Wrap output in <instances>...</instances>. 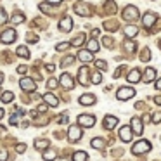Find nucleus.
I'll use <instances>...</instances> for the list:
<instances>
[{
    "label": "nucleus",
    "instance_id": "nucleus-17",
    "mask_svg": "<svg viewBox=\"0 0 161 161\" xmlns=\"http://www.w3.org/2000/svg\"><path fill=\"white\" fill-rule=\"evenodd\" d=\"M76 57L81 63H90V61H94V52H90V50H80Z\"/></svg>",
    "mask_w": 161,
    "mask_h": 161
},
{
    "label": "nucleus",
    "instance_id": "nucleus-23",
    "mask_svg": "<svg viewBox=\"0 0 161 161\" xmlns=\"http://www.w3.org/2000/svg\"><path fill=\"white\" fill-rule=\"evenodd\" d=\"M83 42H85V33H80L78 36H75V38L71 40V45H73V47H80V45H83Z\"/></svg>",
    "mask_w": 161,
    "mask_h": 161
},
{
    "label": "nucleus",
    "instance_id": "nucleus-30",
    "mask_svg": "<svg viewBox=\"0 0 161 161\" xmlns=\"http://www.w3.org/2000/svg\"><path fill=\"white\" fill-rule=\"evenodd\" d=\"M102 81V75L99 73V71H95L94 75H92V83H95V85H99Z\"/></svg>",
    "mask_w": 161,
    "mask_h": 161
},
{
    "label": "nucleus",
    "instance_id": "nucleus-7",
    "mask_svg": "<svg viewBox=\"0 0 161 161\" xmlns=\"http://www.w3.org/2000/svg\"><path fill=\"white\" fill-rule=\"evenodd\" d=\"M19 87H21L23 92H35L36 85H35V80H33V78L25 76V78H21V81H19Z\"/></svg>",
    "mask_w": 161,
    "mask_h": 161
},
{
    "label": "nucleus",
    "instance_id": "nucleus-42",
    "mask_svg": "<svg viewBox=\"0 0 161 161\" xmlns=\"http://www.w3.org/2000/svg\"><path fill=\"white\" fill-rule=\"evenodd\" d=\"M153 121H154V123H159V121H161V113H156V114H154Z\"/></svg>",
    "mask_w": 161,
    "mask_h": 161
},
{
    "label": "nucleus",
    "instance_id": "nucleus-18",
    "mask_svg": "<svg viewBox=\"0 0 161 161\" xmlns=\"http://www.w3.org/2000/svg\"><path fill=\"white\" fill-rule=\"evenodd\" d=\"M78 102H80L81 106H92V104H95V95H92V94H83L80 99H78Z\"/></svg>",
    "mask_w": 161,
    "mask_h": 161
},
{
    "label": "nucleus",
    "instance_id": "nucleus-35",
    "mask_svg": "<svg viewBox=\"0 0 161 161\" xmlns=\"http://www.w3.org/2000/svg\"><path fill=\"white\" fill-rule=\"evenodd\" d=\"M142 61H149L151 59V50L149 49H144L142 50V57H140Z\"/></svg>",
    "mask_w": 161,
    "mask_h": 161
},
{
    "label": "nucleus",
    "instance_id": "nucleus-15",
    "mask_svg": "<svg viewBox=\"0 0 161 161\" xmlns=\"http://www.w3.org/2000/svg\"><path fill=\"white\" fill-rule=\"evenodd\" d=\"M142 80V75H140V69H132L128 75H126V81L128 83H137V81Z\"/></svg>",
    "mask_w": 161,
    "mask_h": 161
},
{
    "label": "nucleus",
    "instance_id": "nucleus-13",
    "mask_svg": "<svg viewBox=\"0 0 161 161\" xmlns=\"http://www.w3.org/2000/svg\"><path fill=\"white\" fill-rule=\"evenodd\" d=\"M102 125H104V128H108V130H113L114 126H118V118L116 116H106L104 119H102Z\"/></svg>",
    "mask_w": 161,
    "mask_h": 161
},
{
    "label": "nucleus",
    "instance_id": "nucleus-25",
    "mask_svg": "<svg viewBox=\"0 0 161 161\" xmlns=\"http://www.w3.org/2000/svg\"><path fill=\"white\" fill-rule=\"evenodd\" d=\"M14 101V92H4V94H2V102H4V104H9V102H12Z\"/></svg>",
    "mask_w": 161,
    "mask_h": 161
},
{
    "label": "nucleus",
    "instance_id": "nucleus-16",
    "mask_svg": "<svg viewBox=\"0 0 161 161\" xmlns=\"http://www.w3.org/2000/svg\"><path fill=\"white\" fill-rule=\"evenodd\" d=\"M43 101H45V104H49L50 108H57V106H59V101H57V97L54 94H50V92H47L45 95H43Z\"/></svg>",
    "mask_w": 161,
    "mask_h": 161
},
{
    "label": "nucleus",
    "instance_id": "nucleus-31",
    "mask_svg": "<svg viewBox=\"0 0 161 161\" xmlns=\"http://www.w3.org/2000/svg\"><path fill=\"white\" fill-rule=\"evenodd\" d=\"M88 50H90V52H97V50H99V43L95 42V40H90V42H88Z\"/></svg>",
    "mask_w": 161,
    "mask_h": 161
},
{
    "label": "nucleus",
    "instance_id": "nucleus-12",
    "mask_svg": "<svg viewBox=\"0 0 161 161\" xmlns=\"http://www.w3.org/2000/svg\"><path fill=\"white\" fill-rule=\"evenodd\" d=\"M156 19H158V16L154 14V12H146L144 18H142V25L146 26V28H151V26L156 23Z\"/></svg>",
    "mask_w": 161,
    "mask_h": 161
},
{
    "label": "nucleus",
    "instance_id": "nucleus-44",
    "mask_svg": "<svg viewBox=\"0 0 161 161\" xmlns=\"http://www.w3.org/2000/svg\"><path fill=\"white\" fill-rule=\"evenodd\" d=\"M59 123H61V125H63V123H68V116H66V114L61 116V118H59Z\"/></svg>",
    "mask_w": 161,
    "mask_h": 161
},
{
    "label": "nucleus",
    "instance_id": "nucleus-10",
    "mask_svg": "<svg viewBox=\"0 0 161 161\" xmlns=\"http://www.w3.org/2000/svg\"><path fill=\"white\" fill-rule=\"evenodd\" d=\"M59 30L61 31H66V33L71 31V30H73V19H71L69 16H64L59 21Z\"/></svg>",
    "mask_w": 161,
    "mask_h": 161
},
{
    "label": "nucleus",
    "instance_id": "nucleus-5",
    "mask_svg": "<svg viewBox=\"0 0 161 161\" xmlns=\"http://www.w3.org/2000/svg\"><path fill=\"white\" fill-rule=\"evenodd\" d=\"M81 139V128H80V125H71L69 126V130H68V140L69 142H78V140Z\"/></svg>",
    "mask_w": 161,
    "mask_h": 161
},
{
    "label": "nucleus",
    "instance_id": "nucleus-39",
    "mask_svg": "<svg viewBox=\"0 0 161 161\" xmlns=\"http://www.w3.org/2000/svg\"><path fill=\"white\" fill-rule=\"evenodd\" d=\"M7 21V16H5V11H2L0 9V23H5Z\"/></svg>",
    "mask_w": 161,
    "mask_h": 161
},
{
    "label": "nucleus",
    "instance_id": "nucleus-19",
    "mask_svg": "<svg viewBox=\"0 0 161 161\" xmlns=\"http://www.w3.org/2000/svg\"><path fill=\"white\" fill-rule=\"evenodd\" d=\"M154 78H156V69L154 68H147L146 71H144V75H142V80L146 81V83H149V81H153Z\"/></svg>",
    "mask_w": 161,
    "mask_h": 161
},
{
    "label": "nucleus",
    "instance_id": "nucleus-6",
    "mask_svg": "<svg viewBox=\"0 0 161 161\" xmlns=\"http://www.w3.org/2000/svg\"><path fill=\"white\" fill-rule=\"evenodd\" d=\"M88 75H90V69H88L87 66H81L80 69H78V83H80L81 87H88V83H90Z\"/></svg>",
    "mask_w": 161,
    "mask_h": 161
},
{
    "label": "nucleus",
    "instance_id": "nucleus-38",
    "mask_svg": "<svg viewBox=\"0 0 161 161\" xmlns=\"http://www.w3.org/2000/svg\"><path fill=\"white\" fill-rule=\"evenodd\" d=\"M16 151H18V153H25V151H26V144H18V146H16Z\"/></svg>",
    "mask_w": 161,
    "mask_h": 161
},
{
    "label": "nucleus",
    "instance_id": "nucleus-34",
    "mask_svg": "<svg viewBox=\"0 0 161 161\" xmlns=\"http://www.w3.org/2000/svg\"><path fill=\"white\" fill-rule=\"evenodd\" d=\"M69 45H71V43H68V42H61V43H57V45H56V50H59V52H61V50H66Z\"/></svg>",
    "mask_w": 161,
    "mask_h": 161
},
{
    "label": "nucleus",
    "instance_id": "nucleus-27",
    "mask_svg": "<svg viewBox=\"0 0 161 161\" xmlns=\"http://www.w3.org/2000/svg\"><path fill=\"white\" fill-rule=\"evenodd\" d=\"M137 33H139V30H137V26L135 25H130V26H126L125 28V35L126 36H137Z\"/></svg>",
    "mask_w": 161,
    "mask_h": 161
},
{
    "label": "nucleus",
    "instance_id": "nucleus-46",
    "mask_svg": "<svg viewBox=\"0 0 161 161\" xmlns=\"http://www.w3.org/2000/svg\"><path fill=\"white\" fill-rule=\"evenodd\" d=\"M45 69L49 71V73H52V71H54V64H47V66H45Z\"/></svg>",
    "mask_w": 161,
    "mask_h": 161
},
{
    "label": "nucleus",
    "instance_id": "nucleus-51",
    "mask_svg": "<svg viewBox=\"0 0 161 161\" xmlns=\"http://www.w3.org/2000/svg\"><path fill=\"white\" fill-rule=\"evenodd\" d=\"M2 81H4V75L0 73V83H2Z\"/></svg>",
    "mask_w": 161,
    "mask_h": 161
},
{
    "label": "nucleus",
    "instance_id": "nucleus-48",
    "mask_svg": "<svg viewBox=\"0 0 161 161\" xmlns=\"http://www.w3.org/2000/svg\"><path fill=\"white\" fill-rule=\"evenodd\" d=\"M154 87H156V90H161V78L156 81V85H154Z\"/></svg>",
    "mask_w": 161,
    "mask_h": 161
},
{
    "label": "nucleus",
    "instance_id": "nucleus-14",
    "mask_svg": "<svg viewBox=\"0 0 161 161\" xmlns=\"http://www.w3.org/2000/svg\"><path fill=\"white\" fill-rule=\"evenodd\" d=\"M132 130L135 135H140V133L144 132V126H142V119L137 118V116H133L132 118Z\"/></svg>",
    "mask_w": 161,
    "mask_h": 161
},
{
    "label": "nucleus",
    "instance_id": "nucleus-21",
    "mask_svg": "<svg viewBox=\"0 0 161 161\" xmlns=\"http://www.w3.org/2000/svg\"><path fill=\"white\" fill-rule=\"evenodd\" d=\"M87 153L85 151H76V153H73V156H71V159L73 161H87Z\"/></svg>",
    "mask_w": 161,
    "mask_h": 161
},
{
    "label": "nucleus",
    "instance_id": "nucleus-4",
    "mask_svg": "<svg viewBox=\"0 0 161 161\" xmlns=\"http://www.w3.org/2000/svg\"><path fill=\"white\" fill-rule=\"evenodd\" d=\"M116 97H118L119 101H128V99L135 97V88H132V87H121L118 92H116Z\"/></svg>",
    "mask_w": 161,
    "mask_h": 161
},
{
    "label": "nucleus",
    "instance_id": "nucleus-32",
    "mask_svg": "<svg viewBox=\"0 0 161 161\" xmlns=\"http://www.w3.org/2000/svg\"><path fill=\"white\" fill-rule=\"evenodd\" d=\"M94 64L99 68V69H106V68H108V63H106V61H101V59H95Z\"/></svg>",
    "mask_w": 161,
    "mask_h": 161
},
{
    "label": "nucleus",
    "instance_id": "nucleus-47",
    "mask_svg": "<svg viewBox=\"0 0 161 161\" xmlns=\"http://www.w3.org/2000/svg\"><path fill=\"white\" fill-rule=\"evenodd\" d=\"M47 4H61V2H63V0H45Z\"/></svg>",
    "mask_w": 161,
    "mask_h": 161
},
{
    "label": "nucleus",
    "instance_id": "nucleus-29",
    "mask_svg": "<svg viewBox=\"0 0 161 161\" xmlns=\"http://www.w3.org/2000/svg\"><path fill=\"white\" fill-rule=\"evenodd\" d=\"M75 57L76 56H66V59H63V63H61V66H69V64H73L75 63Z\"/></svg>",
    "mask_w": 161,
    "mask_h": 161
},
{
    "label": "nucleus",
    "instance_id": "nucleus-36",
    "mask_svg": "<svg viewBox=\"0 0 161 161\" xmlns=\"http://www.w3.org/2000/svg\"><path fill=\"white\" fill-rule=\"evenodd\" d=\"M57 83H59V81H57L56 78H49V81H47V87H49V88H56Z\"/></svg>",
    "mask_w": 161,
    "mask_h": 161
},
{
    "label": "nucleus",
    "instance_id": "nucleus-37",
    "mask_svg": "<svg viewBox=\"0 0 161 161\" xmlns=\"http://www.w3.org/2000/svg\"><path fill=\"white\" fill-rule=\"evenodd\" d=\"M23 21H25V16H21V14H16L14 18H12V23H14V25L16 23H23Z\"/></svg>",
    "mask_w": 161,
    "mask_h": 161
},
{
    "label": "nucleus",
    "instance_id": "nucleus-2",
    "mask_svg": "<svg viewBox=\"0 0 161 161\" xmlns=\"http://www.w3.org/2000/svg\"><path fill=\"white\" fill-rule=\"evenodd\" d=\"M151 142L149 140H139L137 144H133L132 147V154H146L147 151H151Z\"/></svg>",
    "mask_w": 161,
    "mask_h": 161
},
{
    "label": "nucleus",
    "instance_id": "nucleus-20",
    "mask_svg": "<svg viewBox=\"0 0 161 161\" xmlns=\"http://www.w3.org/2000/svg\"><path fill=\"white\" fill-rule=\"evenodd\" d=\"M90 146L94 147V149H102V147L106 146V140H104V139H101V137H95V139H92Z\"/></svg>",
    "mask_w": 161,
    "mask_h": 161
},
{
    "label": "nucleus",
    "instance_id": "nucleus-8",
    "mask_svg": "<svg viewBox=\"0 0 161 161\" xmlns=\"http://www.w3.org/2000/svg\"><path fill=\"white\" fill-rule=\"evenodd\" d=\"M118 135H119V140H121V142H130V140H132V135H133L132 126H121Z\"/></svg>",
    "mask_w": 161,
    "mask_h": 161
},
{
    "label": "nucleus",
    "instance_id": "nucleus-9",
    "mask_svg": "<svg viewBox=\"0 0 161 161\" xmlns=\"http://www.w3.org/2000/svg\"><path fill=\"white\" fill-rule=\"evenodd\" d=\"M2 43H12L16 40V30L14 28H9V30H4L2 36H0Z\"/></svg>",
    "mask_w": 161,
    "mask_h": 161
},
{
    "label": "nucleus",
    "instance_id": "nucleus-50",
    "mask_svg": "<svg viewBox=\"0 0 161 161\" xmlns=\"http://www.w3.org/2000/svg\"><path fill=\"white\" fill-rule=\"evenodd\" d=\"M4 118V109H0V119Z\"/></svg>",
    "mask_w": 161,
    "mask_h": 161
},
{
    "label": "nucleus",
    "instance_id": "nucleus-3",
    "mask_svg": "<svg viewBox=\"0 0 161 161\" xmlns=\"http://www.w3.org/2000/svg\"><path fill=\"white\" fill-rule=\"evenodd\" d=\"M76 123L80 126H83V128H92V126L95 125V116L92 114H80L76 119Z\"/></svg>",
    "mask_w": 161,
    "mask_h": 161
},
{
    "label": "nucleus",
    "instance_id": "nucleus-26",
    "mask_svg": "<svg viewBox=\"0 0 161 161\" xmlns=\"http://www.w3.org/2000/svg\"><path fill=\"white\" fill-rule=\"evenodd\" d=\"M50 146V142L49 140H43V139H40V140H35V149H47V147Z\"/></svg>",
    "mask_w": 161,
    "mask_h": 161
},
{
    "label": "nucleus",
    "instance_id": "nucleus-33",
    "mask_svg": "<svg viewBox=\"0 0 161 161\" xmlns=\"http://www.w3.org/2000/svg\"><path fill=\"white\" fill-rule=\"evenodd\" d=\"M125 49H126V52H133V50L137 49L135 42H126V43H125Z\"/></svg>",
    "mask_w": 161,
    "mask_h": 161
},
{
    "label": "nucleus",
    "instance_id": "nucleus-45",
    "mask_svg": "<svg viewBox=\"0 0 161 161\" xmlns=\"http://www.w3.org/2000/svg\"><path fill=\"white\" fill-rule=\"evenodd\" d=\"M47 106H49V104H42V106L38 108V111H40V113H45V111H47Z\"/></svg>",
    "mask_w": 161,
    "mask_h": 161
},
{
    "label": "nucleus",
    "instance_id": "nucleus-41",
    "mask_svg": "<svg viewBox=\"0 0 161 161\" xmlns=\"http://www.w3.org/2000/svg\"><path fill=\"white\" fill-rule=\"evenodd\" d=\"M26 71H28V68H26V66H19V68H18V73H19V75H25Z\"/></svg>",
    "mask_w": 161,
    "mask_h": 161
},
{
    "label": "nucleus",
    "instance_id": "nucleus-22",
    "mask_svg": "<svg viewBox=\"0 0 161 161\" xmlns=\"http://www.w3.org/2000/svg\"><path fill=\"white\" fill-rule=\"evenodd\" d=\"M75 11H76L78 14H81V16H88V14H90V9H88L87 5H81V4L75 5Z\"/></svg>",
    "mask_w": 161,
    "mask_h": 161
},
{
    "label": "nucleus",
    "instance_id": "nucleus-43",
    "mask_svg": "<svg viewBox=\"0 0 161 161\" xmlns=\"http://www.w3.org/2000/svg\"><path fill=\"white\" fill-rule=\"evenodd\" d=\"M0 161H7V153H4V151L0 153Z\"/></svg>",
    "mask_w": 161,
    "mask_h": 161
},
{
    "label": "nucleus",
    "instance_id": "nucleus-28",
    "mask_svg": "<svg viewBox=\"0 0 161 161\" xmlns=\"http://www.w3.org/2000/svg\"><path fill=\"white\" fill-rule=\"evenodd\" d=\"M57 158L56 151H45V154H43V159L45 161H54Z\"/></svg>",
    "mask_w": 161,
    "mask_h": 161
},
{
    "label": "nucleus",
    "instance_id": "nucleus-24",
    "mask_svg": "<svg viewBox=\"0 0 161 161\" xmlns=\"http://www.w3.org/2000/svg\"><path fill=\"white\" fill-rule=\"evenodd\" d=\"M16 54H18L19 57H23V59H28V57H30V50H28V47H25V45L18 47V50H16Z\"/></svg>",
    "mask_w": 161,
    "mask_h": 161
},
{
    "label": "nucleus",
    "instance_id": "nucleus-1",
    "mask_svg": "<svg viewBox=\"0 0 161 161\" xmlns=\"http://www.w3.org/2000/svg\"><path fill=\"white\" fill-rule=\"evenodd\" d=\"M121 16H123V19H125V21H130V23H135L137 19L140 18V16H139V9L133 7V5H126V7L123 9Z\"/></svg>",
    "mask_w": 161,
    "mask_h": 161
},
{
    "label": "nucleus",
    "instance_id": "nucleus-49",
    "mask_svg": "<svg viewBox=\"0 0 161 161\" xmlns=\"http://www.w3.org/2000/svg\"><path fill=\"white\" fill-rule=\"evenodd\" d=\"M154 102H156V104H159V106H161V97H154Z\"/></svg>",
    "mask_w": 161,
    "mask_h": 161
},
{
    "label": "nucleus",
    "instance_id": "nucleus-40",
    "mask_svg": "<svg viewBox=\"0 0 161 161\" xmlns=\"http://www.w3.org/2000/svg\"><path fill=\"white\" fill-rule=\"evenodd\" d=\"M40 11L42 12H50V7L47 4H40Z\"/></svg>",
    "mask_w": 161,
    "mask_h": 161
},
{
    "label": "nucleus",
    "instance_id": "nucleus-11",
    "mask_svg": "<svg viewBox=\"0 0 161 161\" xmlns=\"http://www.w3.org/2000/svg\"><path fill=\"white\" fill-rule=\"evenodd\" d=\"M59 83L63 85V87L66 88V90H71V88L75 87V81H73V78H71L68 73H63V75H61V78H59Z\"/></svg>",
    "mask_w": 161,
    "mask_h": 161
}]
</instances>
